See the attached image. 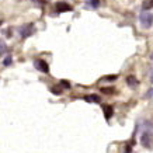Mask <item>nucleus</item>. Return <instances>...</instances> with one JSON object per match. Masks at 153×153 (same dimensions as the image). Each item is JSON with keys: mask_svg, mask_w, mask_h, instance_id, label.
Here are the masks:
<instances>
[{"mask_svg": "<svg viewBox=\"0 0 153 153\" xmlns=\"http://www.w3.org/2000/svg\"><path fill=\"white\" fill-rule=\"evenodd\" d=\"M140 143L145 148H152L153 145V121L146 120L142 124V135H140Z\"/></svg>", "mask_w": 153, "mask_h": 153, "instance_id": "nucleus-1", "label": "nucleus"}, {"mask_svg": "<svg viewBox=\"0 0 153 153\" xmlns=\"http://www.w3.org/2000/svg\"><path fill=\"white\" fill-rule=\"evenodd\" d=\"M139 21L142 24V27L149 30V28L153 25V14L149 13V11H143V13L139 16Z\"/></svg>", "mask_w": 153, "mask_h": 153, "instance_id": "nucleus-2", "label": "nucleus"}, {"mask_svg": "<svg viewBox=\"0 0 153 153\" xmlns=\"http://www.w3.org/2000/svg\"><path fill=\"white\" fill-rule=\"evenodd\" d=\"M21 38H28L31 37L34 33H35V25L34 24H25V25H21L19 30Z\"/></svg>", "mask_w": 153, "mask_h": 153, "instance_id": "nucleus-3", "label": "nucleus"}, {"mask_svg": "<svg viewBox=\"0 0 153 153\" xmlns=\"http://www.w3.org/2000/svg\"><path fill=\"white\" fill-rule=\"evenodd\" d=\"M34 66H35V69L42 72V73H49V66L44 59H35L34 60Z\"/></svg>", "mask_w": 153, "mask_h": 153, "instance_id": "nucleus-4", "label": "nucleus"}, {"mask_svg": "<svg viewBox=\"0 0 153 153\" xmlns=\"http://www.w3.org/2000/svg\"><path fill=\"white\" fill-rule=\"evenodd\" d=\"M56 13H65V11H70L72 10V6L65 3V1H58L55 6Z\"/></svg>", "mask_w": 153, "mask_h": 153, "instance_id": "nucleus-5", "label": "nucleus"}, {"mask_svg": "<svg viewBox=\"0 0 153 153\" xmlns=\"http://www.w3.org/2000/svg\"><path fill=\"white\" fill-rule=\"evenodd\" d=\"M84 101H87V102H100V97H98L97 94H90V96H86L84 97Z\"/></svg>", "mask_w": 153, "mask_h": 153, "instance_id": "nucleus-6", "label": "nucleus"}, {"mask_svg": "<svg viewBox=\"0 0 153 153\" xmlns=\"http://www.w3.org/2000/svg\"><path fill=\"white\" fill-rule=\"evenodd\" d=\"M126 83H128V86H129L131 88H134V87H138V80L135 79L134 76H128V77H126Z\"/></svg>", "mask_w": 153, "mask_h": 153, "instance_id": "nucleus-7", "label": "nucleus"}, {"mask_svg": "<svg viewBox=\"0 0 153 153\" xmlns=\"http://www.w3.org/2000/svg\"><path fill=\"white\" fill-rule=\"evenodd\" d=\"M102 111H104V115H105V120H110L112 115V107L111 105H104L102 107Z\"/></svg>", "mask_w": 153, "mask_h": 153, "instance_id": "nucleus-8", "label": "nucleus"}, {"mask_svg": "<svg viewBox=\"0 0 153 153\" xmlns=\"http://www.w3.org/2000/svg\"><path fill=\"white\" fill-rule=\"evenodd\" d=\"M98 6H100V0H87L86 7H90V9H97Z\"/></svg>", "mask_w": 153, "mask_h": 153, "instance_id": "nucleus-9", "label": "nucleus"}, {"mask_svg": "<svg viewBox=\"0 0 153 153\" xmlns=\"http://www.w3.org/2000/svg\"><path fill=\"white\" fill-rule=\"evenodd\" d=\"M142 9H143V11L153 9V0H143V4H142Z\"/></svg>", "mask_w": 153, "mask_h": 153, "instance_id": "nucleus-10", "label": "nucleus"}, {"mask_svg": "<svg viewBox=\"0 0 153 153\" xmlns=\"http://www.w3.org/2000/svg\"><path fill=\"white\" fill-rule=\"evenodd\" d=\"M11 63H13V59H11V56H10V55L6 56V59L3 60V65H4V66H10Z\"/></svg>", "mask_w": 153, "mask_h": 153, "instance_id": "nucleus-11", "label": "nucleus"}, {"mask_svg": "<svg viewBox=\"0 0 153 153\" xmlns=\"http://www.w3.org/2000/svg\"><path fill=\"white\" fill-rule=\"evenodd\" d=\"M101 91H102V93H105V94H112V93H114V88H112V87H102Z\"/></svg>", "mask_w": 153, "mask_h": 153, "instance_id": "nucleus-12", "label": "nucleus"}, {"mask_svg": "<svg viewBox=\"0 0 153 153\" xmlns=\"http://www.w3.org/2000/svg\"><path fill=\"white\" fill-rule=\"evenodd\" d=\"M0 53H1V55H4V52H6V44H4V41H1L0 42Z\"/></svg>", "mask_w": 153, "mask_h": 153, "instance_id": "nucleus-13", "label": "nucleus"}, {"mask_svg": "<svg viewBox=\"0 0 153 153\" xmlns=\"http://www.w3.org/2000/svg\"><path fill=\"white\" fill-rule=\"evenodd\" d=\"M60 84H62L63 87H66V88L70 87V83H69V82H66V80H60Z\"/></svg>", "mask_w": 153, "mask_h": 153, "instance_id": "nucleus-14", "label": "nucleus"}, {"mask_svg": "<svg viewBox=\"0 0 153 153\" xmlns=\"http://www.w3.org/2000/svg\"><path fill=\"white\" fill-rule=\"evenodd\" d=\"M102 80H117V76L115 74H112V76H105V77H102Z\"/></svg>", "mask_w": 153, "mask_h": 153, "instance_id": "nucleus-15", "label": "nucleus"}, {"mask_svg": "<svg viewBox=\"0 0 153 153\" xmlns=\"http://www.w3.org/2000/svg\"><path fill=\"white\" fill-rule=\"evenodd\" d=\"M146 97H153V88H150L148 91V94H146Z\"/></svg>", "mask_w": 153, "mask_h": 153, "instance_id": "nucleus-16", "label": "nucleus"}, {"mask_svg": "<svg viewBox=\"0 0 153 153\" xmlns=\"http://www.w3.org/2000/svg\"><path fill=\"white\" fill-rule=\"evenodd\" d=\"M149 74H150V82L153 83V65H152V68H150V73Z\"/></svg>", "mask_w": 153, "mask_h": 153, "instance_id": "nucleus-17", "label": "nucleus"}, {"mask_svg": "<svg viewBox=\"0 0 153 153\" xmlns=\"http://www.w3.org/2000/svg\"><path fill=\"white\" fill-rule=\"evenodd\" d=\"M35 1H37L38 4H44L45 3V0H35Z\"/></svg>", "mask_w": 153, "mask_h": 153, "instance_id": "nucleus-18", "label": "nucleus"}, {"mask_svg": "<svg viewBox=\"0 0 153 153\" xmlns=\"http://www.w3.org/2000/svg\"><path fill=\"white\" fill-rule=\"evenodd\" d=\"M150 59H152V60H153V53H152V55H150Z\"/></svg>", "mask_w": 153, "mask_h": 153, "instance_id": "nucleus-19", "label": "nucleus"}]
</instances>
